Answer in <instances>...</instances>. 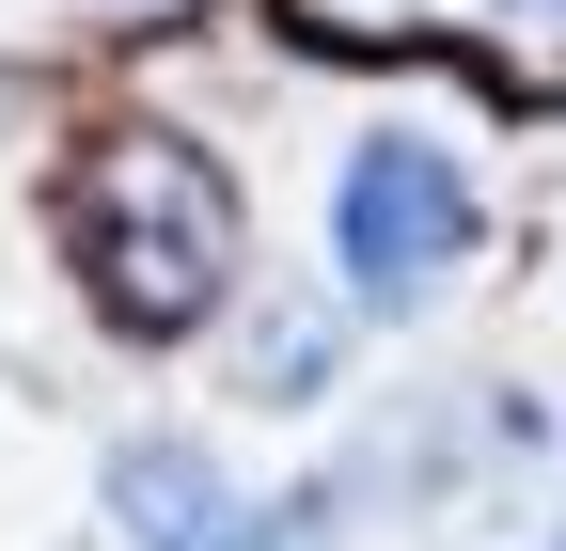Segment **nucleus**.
<instances>
[{
  "mask_svg": "<svg viewBox=\"0 0 566 551\" xmlns=\"http://www.w3.org/2000/svg\"><path fill=\"white\" fill-rule=\"evenodd\" d=\"M331 252H346V300H363V315H424L457 284V252H472L457 158L424 143V126H378V143L331 174Z\"/></svg>",
  "mask_w": 566,
  "mask_h": 551,
  "instance_id": "f03ea898",
  "label": "nucleus"
},
{
  "mask_svg": "<svg viewBox=\"0 0 566 551\" xmlns=\"http://www.w3.org/2000/svg\"><path fill=\"white\" fill-rule=\"evenodd\" d=\"M111 520H126L142 551H283V520H268L205 441H126V457H111Z\"/></svg>",
  "mask_w": 566,
  "mask_h": 551,
  "instance_id": "7ed1b4c3",
  "label": "nucleus"
},
{
  "mask_svg": "<svg viewBox=\"0 0 566 551\" xmlns=\"http://www.w3.org/2000/svg\"><path fill=\"white\" fill-rule=\"evenodd\" d=\"M63 252L126 331H189L237 284V174L189 143V126H111L63 174Z\"/></svg>",
  "mask_w": 566,
  "mask_h": 551,
  "instance_id": "f257e3e1",
  "label": "nucleus"
},
{
  "mask_svg": "<svg viewBox=\"0 0 566 551\" xmlns=\"http://www.w3.org/2000/svg\"><path fill=\"white\" fill-rule=\"evenodd\" d=\"M551 17H566V0H551Z\"/></svg>",
  "mask_w": 566,
  "mask_h": 551,
  "instance_id": "39448f33",
  "label": "nucleus"
},
{
  "mask_svg": "<svg viewBox=\"0 0 566 551\" xmlns=\"http://www.w3.org/2000/svg\"><path fill=\"white\" fill-rule=\"evenodd\" d=\"M252 394H315V315H268L252 331Z\"/></svg>",
  "mask_w": 566,
  "mask_h": 551,
  "instance_id": "20e7f679",
  "label": "nucleus"
}]
</instances>
